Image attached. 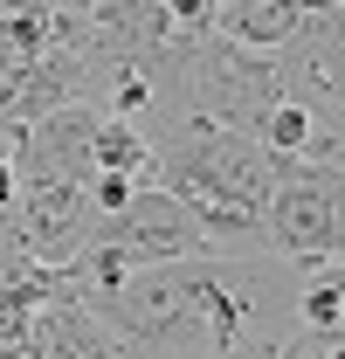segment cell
I'll return each mask as SVG.
<instances>
[{
	"label": "cell",
	"instance_id": "3957f363",
	"mask_svg": "<svg viewBox=\"0 0 345 359\" xmlns=\"http://www.w3.org/2000/svg\"><path fill=\"white\" fill-rule=\"evenodd\" d=\"M276 76L290 104L345 125V7H304L297 35L276 55Z\"/></svg>",
	"mask_w": 345,
	"mask_h": 359
},
{
	"label": "cell",
	"instance_id": "6da1fadb",
	"mask_svg": "<svg viewBox=\"0 0 345 359\" xmlns=\"http://www.w3.org/2000/svg\"><path fill=\"white\" fill-rule=\"evenodd\" d=\"M269 256L290 269L339 263L345 256V173L276 159V194H269Z\"/></svg>",
	"mask_w": 345,
	"mask_h": 359
},
{
	"label": "cell",
	"instance_id": "277c9868",
	"mask_svg": "<svg viewBox=\"0 0 345 359\" xmlns=\"http://www.w3.org/2000/svg\"><path fill=\"white\" fill-rule=\"evenodd\" d=\"M97 242L125 249L138 269L194 263V256H208V249H201V228H194V215H187V201H172L166 187H138L125 215H111V222L97 228Z\"/></svg>",
	"mask_w": 345,
	"mask_h": 359
},
{
	"label": "cell",
	"instance_id": "52a82bcc",
	"mask_svg": "<svg viewBox=\"0 0 345 359\" xmlns=\"http://www.w3.org/2000/svg\"><path fill=\"white\" fill-rule=\"evenodd\" d=\"M339 263H345V256H339Z\"/></svg>",
	"mask_w": 345,
	"mask_h": 359
},
{
	"label": "cell",
	"instance_id": "8992f818",
	"mask_svg": "<svg viewBox=\"0 0 345 359\" xmlns=\"http://www.w3.org/2000/svg\"><path fill=\"white\" fill-rule=\"evenodd\" d=\"M297 332H311V339L345 332V263L297 269Z\"/></svg>",
	"mask_w": 345,
	"mask_h": 359
},
{
	"label": "cell",
	"instance_id": "7a4b0ae2",
	"mask_svg": "<svg viewBox=\"0 0 345 359\" xmlns=\"http://www.w3.org/2000/svg\"><path fill=\"white\" fill-rule=\"evenodd\" d=\"M97 228H104V215H97L90 187H76V180H21L14 235H21V249L42 269H69L97 242Z\"/></svg>",
	"mask_w": 345,
	"mask_h": 359
},
{
	"label": "cell",
	"instance_id": "5b68a950",
	"mask_svg": "<svg viewBox=\"0 0 345 359\" xmlns=\"http://www.w3.org/2000/svg\"><path fill=\"white\" fill-rule=\"evenodd\" d=\"M297 21L304 7H290V0H215V35L249 48V55H283Z\"/></svg>",
	"mask_w": 345,
	"mask_h": 359
}]
</instances>
